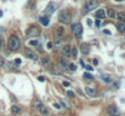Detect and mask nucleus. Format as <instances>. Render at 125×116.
<instances>
[{
    "instance_id": "393cba45",
    "label": "nucleus",
    "mask_w": 125,
    "mask_h": 116,
    "mask_svg": "<svg viewBox=\"0 0 125 116\" xmlns=\"http://www.w3.org/2000/svg\"><path fill=\"white\" fill-rule=\"evenodd\" d=\"M4 65H5V58L0 56V68H1V67H4Z\"/></svg>"
},
{
    "instance_id": "5701e85b",
    "label": "nucleus",
    "mask_w": 125,
    "mask_h": 116,
    "mask_svg": "<svg viewBox=\"0 0 125 116\" xmlns=\"http://www.w3.org/2000/svg\"><path fill=\"white\" fill-rule=\"evenodd\" d=\"M52 45H55V47H60V46L62 45V40H61L60 38H57L55 41H53V44H52Z\"/></svg>"
},
{
    "instance_id": "1a4fd4ad",
    "label": "nucleus",
    "mask_w": 125,
    "mask_h": 116,
    "mask_svg": "<svg viewBox=\"0 0 125 116\" xmlns=\"http://www.w3.org/2000/svg\"><path fill=\"white\" fill-rule=\"evenodd\" d=\"M53 10H55V4H53V2H50V4L46 6V9H45V15H46V17L50 16V15L53 12Z\"/></svg>"
},
{
    "instance_id": "412c9836",
    "label": "nucleus",
    "mask_w": 125,
    "mask_h": 116,
    "mask_svg": "<svg viewBox=\"0 0 125 116\" xmlns=\"http://www.w3.org/2000/svg\"><path fill=\"white\" fill-rule=\"evenodd\" d=\"M39 19H40V22H42V24H44V26H47V24H49V18H47L46 16H45V17L42 16V17H40Z\"/></svg>"
},
{
    "instance_id": "9d476101",
    "label": "nucleus",
    "mask_w": 125,
    "mask_h": 116,
    "mask_svg": "<svg viewBox=\"0 0 125 116\" xmlns=\"http://www.w3.org/2000/svg\"><path fill=\"white\" fill-rule=\"evenodd\" d=\"M80 52L83 53V54H89V52H90V46L87 45V44H82L80 45Z\"/></svg>"
},
{
    "instance_id": "f3484780",
    "label": "nucleus",
    "mask_w": 125,
    "mask_h": 116,
    "mask_svg": "<svg viewBox=\"0 0 125 116\" xmlns=\"http://www.w3.org/2000/svg\"><path fill=\"white\" fill-rule=\"evenodd\" d=\"M122 23H125V15L123 12H119V13H117V16H115Z\"/></svg>"
},
{
    "instance_id": "4468645a",
    "label": "nucleus",
    "mask_w": 125,
    "mask_h": 116,
    "mask_svg": "<svg viewBox=\"0 0 125 116\" xmlns=\"http://www.w3.org/2000/svg\"><path fill=\"white\" fill-rule=\"evenodd\" d=\"M62 53H63L64 56H69V54H71V47H69L68 45H64V46L62 47Z\"/></svg>"
},
{
    "instance_id": "20e7f679",
    "label": "nucleus",
    "mask_w": 125,
    "mask_h": 116,
    "mask_svg": "<svg viewBox=\"0 0 125 116\" xmlns=\"http://www.w3.org/2000/svg\"><path fill=\"white\" fill-rule=\"evenodd\" d=\"M72 32L74 33V35L77 38H82V33H83V27L80 23H75V24H72Z\"/></svg>"
},
{
    "instance_id": "39448f33",
    "label": "nucleus",
    "mask_w": 125,
    "mask_h": 116,
    "mask_svg": "<svg viewBox=\"0 0 125 116\" xmlns=\"http://www.w3.org/2000/svg\"><path fill=\"white\" fill-rule=\"evenodd\" d=\"M107 113H108L109 116H119L120 115V111H119L118 107L114 105V104H111V105L107 107Z\"/></svg>"
},
{
    "instance_id": "473e14b6",
    "label": "nucleus",
    "mask_w": 125,
    "mask_h": 116,
    "mask_svg": "<svg viewBox=\"0 0 125 116\" xmlns=\"http://www.w3.org/2000/svg\"><path fill=\"white\" fill-rule=\"evenodd\" d=\"M53 107H55L56 109H61V105H60L58 103H53Z\"/></svg>"
},
{
    "instance_id": "f257e3e1",
    "label": "nucleus",
    "mask_w": 125,
    "mask_h": 116,
    "mask_svg": "<svg viewBox=\"0 0 125 116\" xmlns=\"http://www.w3.org/2000/svg\"><path fill=\"white\" fill-rule=\"evenodd\" d=\"M7 46L11 51H17L20 47H21V41H20V38L17 35H11L9 38V41H7Z\"/></svg>"
},
{
    "instance_id": "bb28decb",
    "label": "nucleus",
    "mask_w": 125,
    "mask_h": 116,
    "mask_svg": "<svg viewBox=\"0 0 125 116\" xmlns=\"http://www.w3.org/2000/svg\"><path fill=\"white\" fill-rule=\"evenodd\" d=\"M61 64H62V67H64L66 68V65H67V62H66V59H63V58H61Z\"/></svg>"
},
{
    "instance_id": "a211bd4d",
    "label": "nucleus",
    "mask_w": 125,
    "mask_h": 116,
    "mask_svg": "<svg viewBox=\"0 0 125 116\" xmlns=\"http://www.w3.org/2000/svg\"><path fill=\"white\" fill-rule=\"evenodd\" d=\"M101 79L106 82H112V77L109 75H107V74H101Z\"/></svg>"
},
{
    "instance_id": "7c9ffc66",
    "label": "nucleus",
    "mask_w": 125,
    "mask_h": 116,
    "mask_svg": "<svg viewBox=\"0 0 125 116\" xmlns=\"http://www.w3.org/2000/svg\"><path fill=\"white\" fill-rule=\"evenodd\" d=\"M67 96H69V97H74V92H73V91H68V92H67Z\"/></svg>"
},
{
    "instance_id": "a878e982",
    "label": "nucleus",
    "mask_w": 125,
    "mask_h": 116,
    "mask_svg": "<svg viewBox=\"0 0 125 116\" xmlns=\"http://www.w3.org/2000/svg\"><path fill=\"white\" fill-rule=\"evenodd\" d=\"M69 69H71L72 71H75V70H77V65H75V64H69Z\"/></svg>"
},
{
    "instance_id": "0eeeda50",
    "label": "nucleus",
    "mask_w": 125,
    "mask_h": 116,
    "mask_svg": "<svg viewBox=\"0 0 125 116\" xmlns=\"http://www.w3.org/2000/svg\"><path fill=\"white\" fill-rule=\"evenodd\" d=\"M24 56H26L27 58L32 59V61H37V59H38L37 53H35L34 51H32L31 48H26V50H24Z\"/></svg>"
},
{
    "instance_id": "9b49d317",
    "label": "nucleus",
    "mask_w": 125,
    "mask_h": 116,
    "mask_svg": "<svg viewBox=\"0 0 125 116\" xmlns=\"http://www.w3.org/2000/svg\"><path fill=\"white\" fill-rule=\"evenodd\" d=\"M106 17V12H104V10H98L97 12H96V18H98V19H103Z\"/></svg>"
},
{
    "instance_id": "f03ea898",
    "label": "nucleus",
    "mask_w": 125,
    "mask_h": 116,
    "mask_svg": "<svg viewBox=\"0 0 125 116\" xmlns=\"http://www.w3.org/2000/svg\"><path fill=\"white\" fill-rule=\"evenodd\" d=\"M97 6H98V1L97 0H87L83 7V13H87V12L92 11Z\"/></svg>"
},
{
    "instance_id": "c756f323",
    "label": "nucleus",
    "mask_w": 125,
    "mask_h": 116,
    "mask_svg": "<svg viewBox=\"0 0 125 116\" xmlns=\"http://www.w3.org/2000/svg\"><path fill=\"white\" fill-rule=\"evenodd\" d=\"M85 68H86V70H89V71H91V70H94V68L91 67V65H84Z\"/></svg>"
},
{
    "instance_id": "2f4dec72",
    "label": "nucleus",
    "mask_w": 125,
    "mask_h": 116,
    "mask_svg": "<svg viewBox=\"0 0 125 116\" xmlns=\"http://www.w3.org/2000/svg\"><path fill=\"white\" fill-rule=\"evenodd\" d=\"M61 104H62V105H63L64 108H68V104H67V103H66L64 100H62V99H61Z\"/></svg>"
},
{
    "instance_id": "4be33fe9",
    "label": "nucleus",
    "mask_w": 125,
    "mask_h": 116,
    "mask_svg": "<svg viewBox=\"0 0 125 116\" xmlns=\"http://www.w3.org/2000/svg\"><path fill=\"white\" fill-rule=\"evenodd\" d=\"M71 53H72V56L74 57V58H77V54H78V50H77V47L74 46V47H71Z\"/></svg>"
},
{
    "instance_id": "ddd939ff",
    "label": "nucleus",
    "mask_w": 125,
    "mask_h": 116,
    "mask_svg": "<svg viewBox=\"0 0 125 116\" xmlns=\"http://www.w3.org/2000/svg\"><path fill=\"white\" fill-rule=\"evenodd\" d=\"M39 111H40V114L44 116H47L49 114H50V110H49V108L47 107H45V105H42V108L39 109Z\"/></svg>"
},
{
    "instance_id": "72a5a7b5",
    "label": "nucleus",
    "mask_w": 125,
    "mask_h": 116,
    "mask_svg": "<svg viewBox=\"0 0 125 116\" xmlns=\"http://www.w3.org/2000/svg\"><path fill=\"white\" fill-rule=\"evenodd\" d=\"M38 80H39L40 82H44V81H45V77H44V76H39V77H38Z\"/></svg>"
},
{
    "instance_id": "f8f14e48",
    "label": "nucleus",
    "mask_w": 125,
    "mask_h": 116,
    "mask_svg": "<svg viewBox=\"0 0 125 116\" xmlns=\"http://www.w3.org/2000/svg\"><path fill=\"white\" fill-rule=\"evenodd\" d=\"M55 33H56V35H57L58 38H61V36L64 34V28H63V27H57L56 30H55Z\"/></svg>"
},
{
    "instance_id": "7ed1b4c3",
    "label": "nucleus",
    "mask_w": 125,
    "mask_h": 116,
    "mask_svg": "<svg viewBox=\"0 0 125 116\" xmlns=\"http://www.w3.org/2000/svg\"><path fill=\"white\" fill-rule=\"evenodd\" d=\"M58 19H60L61 23L68 24V23L71 22V19H72L69 11H68V10H62V11L60 12V15H58Z\"/></svg>"
},
{
    "instance_id": "dca6fc26",
    "label": "nucleus",
    "mask_w": 125,
    "mask_h": 116,
    "mask_svg": "<svg viewBox=\"0 0 125 116\" xmlns=\"http://www.w3.org/2000/svg\"><path fill=\"white\" fill-rule=\"evenodd\" d=\"M11 111H12V114H13V115H16V114H20V113H21V108H20L18 105H12V108H11Z\"/></svg>"
},
{
    "instance_id": "e433bc0d",
    "label": "nucleus",
    "mask_w": 125,
    "mask_h": 116,
    "mask_svg": "<svg viewBox=\"0 0 125 116\" xmlns=\"http://www.w3.org/2000/svg\"><path fill=\"white\" fill-rule=\"evenodd\" d=\"M63 86H69V82H68V81H64V82H63Z\"/></svg>"
},
{
    "instance_id": "6ab92c4d",
    "label": "nucleus",
    "mask_w": 125,
    "mask_h": 116,
    "mask_svg": "<svg viewBox=\"0 0 125 116\" xmlns=\"http://www.w3.org/2000/svg\"><path fill=\"white\" fill-rule=\"evenodd\" d=\"M107 13H108V16H109L111 18H114V17L117 16V13H115V11H114L113 9H108V10H107Z\"/></svg>"
},
{
    "instance_id": "2eb2a0df",
    "label": "nucleus",
    "mask_w": 125,
    "mask_h": 116,
    "mask_svg": "<svg viewBox=\"0 0 125 116\" xmlns=\"http://www.w3.org/2000/svg\"><path fill=\"white\" fill-rule=\"evenodd\" d=\"M42 105H44V104L42 103V100H39V99H35V100L33 102V108H35V109H38V110L42 108Z\"/></svg>"
},
{
    "instance_id": "ea45409f",
    "label": "nucleus",
    "mask_w": 125,
    "mask_h": 116,
    "mask_svg": "<svg viewBox=\"0 0 125 116\" xmlns=\"http://www.w3.org/2000/svg\"><path fill=\"white\" fill-rule=\"evenodd\" d=\"M124 15H125V12H124Z\"/></svg>"
},
{
    "instance_id": "f704fd0d",
    "label": "nucleus",
    "mask_w": 125,
    "mask_h": 116,
    "mask_svg": "<svg viewBox=\"0 0 125 116\" xmlns=\"http://www.w3.org/2000/svg\"><path fill=\"white\" fill-rule=\"evenodd\" d=\"M15 64H17V65H18V64H21V59H18V58H17V59H15Z\"/></svg>"
},
{
    "instance_id": "b1692460",
    "label": "nucleus",
    "mask_w": 125,
    "mask_h": 116,
    "mask_svg": "<svg viewBox=\"0 0 125 116\" xmlns=\"http://www.w3.org/2000/svg\"><path fill=\"white\" fill-rule=\"evenodd\" d=\"M49 61H50V57L49 56H44L42 58V64H47L49 63Z\"/></svg>"
},
{
    "instance_id": "c9c22d12",
    "label": "nucleus",
    "mask_w": 125,
    "mask_h": 116,
    "mask_svg": "<svg viewBox=\"0 0 125 116\" xmlns=\"http://www.w3.org/2000/svg\"><path fill=\"white\" fill-rule=\"evenodd\" d=\"M52 42H47V48H52Z\"/></svg>"
},
{
    "instance_id": "58836bf2",
    "label": "nucleus",
    "mask_w": 125,
    "mask_h": 116,
    "mask_svg": "<svg viewBox=\"0 0 125 116\" xmlns=\"http://www.w3.org/2000/svg\"><path fill=\"white\" fill-rule=\"evenodd\" d=\"M1 16H2V11H0V17H1Z\"/></svg>"
},
{
    "instance_id": "c85d7f7f",
    "label": "nucleus",
    "mask_w": 125,
    "mask_h": 116,
    "mask_svg": "<svg viewBox=\"0 0 125 116\" xmlns=\"http://www.w3.org/2000/svg\"><path fill=\"white\" fill-rule=\"evenodd\" d=\"M29 44H31V45L37 46V45H38V40H31V41H29Z\"/></svg>"
},
{
    "instance_id": "aec40b11",
    "label": "nucleus",
    "mask_w": 125,
    "mask_h": 116,
    "mask_svg": "<svg viewBox=\"0 0 125 116\" xmlns=\"http://www.w3.org/2000/svg\"><path fill=\"white\" fill-rule=\"evenodd\" d=\"M117 28H118V30H119L120 33H125V23H119V24H117Z\"/></svg>"
},
{
    "instance_id": "6e6552de",
    "label": "nucleus",
    "mask_w": 125,
    "mask_h": 116,
    "mask_svg": "<svg viewBox=\"0 0 125 116\" xmlns=\"http://www.w3.org/2000/svg\"><path fill=\"white\" fill-rule=\"evenodd\" d=\"M85 91H86V94L89 97H97V94H98V92L95 87H86Z\"/></svg>"
},
{
    "instance_id": "423d86ee",
    "label": "nucleus",
    "mask_w": 125,
    "mask_h": 116,
    "mask_svg": "<svg viewBox=\"0 0 125 116\" xmlns=\"http://www.w3.org/2000/svg\"><path fill=\"white\" fill-rule=\"evenodd\" d=\"M27 35L31 36V38H35L38 35H40V29L38 27H31L28 30H27Z\"/></svg>"
},
{
    "instance_id": "cd10ccee",
    "label": "nucleus",
    "mask_w": 125,
    "mask_h": 116,
    "mask_svg": "<svg viewBox=\"0 0 125 116\" xmlns=\"http://www.w3.org/2000/svg\"><path fill=\"white\" fill-rule=\"evenodd\" d=\"M84 77H85V79H87V80H91V79H92V76H91L89 73H85V74H84Z\"/></svg>"
},
{
    "instance_id": "4c0bfd02",
    "label": "nucleus",
    "mask_w": 125,
    "mask_h": 116,
    "mask_svg": "<svg viewBox=\"0 0 125 116\" xmlns=\"http://www.w3.org/2000/svg\"><path fill=\"white\" fill-rule=\"evenodd\" d=\"M96 26H97V27L100 26V19H97V21H96Z\"/></svg>"
}]
</instances>
